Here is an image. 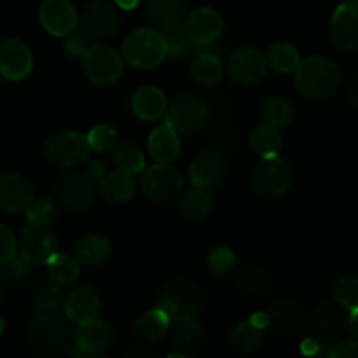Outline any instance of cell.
Returning a JSON list of instances; mask_svg holds the SVG:
<instances>
[{"instance_id":"b9f144b4","label":"cell","mask_w":358,"mask_h":358,"mask_svg":"<svg viewBox=\"0 0 358 358\" xmlns=\"http://www.w3.org/2000/svg\"><path fill=\"white\" fill-rule=\"evenodd\" d=\"M115 168L126 173L136 175L145 168V156L135 143H117L112 156Z\"/></svg>"},{"instance_id":"4316f807","label":"cell","mask_w":358,"mask_h":358,"mask_svg":"<svg viewBox=\"0 0 358 358\" xmlns=\"http://www.w3.org/2000/svg\"><path fill=\"white\" fill-rule=\"evenodd\" d=\"M168 108L166 94L156 86H143L131 96V110L142 121H157Z\"/></svg>"},{"instance_id":"d6986e66","label":"cell","mask_w":358,"mask_h":358,"mask_svg":"<svg viewBox=\"0 0 358 358\" xmlns=\"http://www.w3.org/2000/svg\"><path fill=\"white\" fill-rule=\"evenodd\" d=\"M227 76L238 84H252L261 80L268 72V59L255 48H243L227 59Z\"/></svg>"},{"instance_id":"ba28073f","label":"cell","mask_w":358,"mask_h":358,"mask_svg":"<svg viewBox=\"0 0 358 358\" xmlns=\"http://www.w3.org/2000/svg\"><path fill=\"white\" fill-rule=\"evenodd\" d=\"M44 152L52 166L72 170V168L83 166L90 159L91 147L86 135H80L77 131H62L52 135L45 142Z\"/></svg>"},{"instance_id":"44dd1931","label":"cell","mask_w":358,"mask_h":358,"mask_svg":"<svg viewBox=\"0 0 358 358\" xmlns=\"http://www.w3.org/2000/svg\"><path fill=\"white\" fill-rule=\"evenodd\" d=\"M38 17L45 30L55 37H66L77 28V10L69 0H44Z\"/></svg>"},{"instance_id":"3957f363","label":"cell","mask_w":358,"mask_h":358,"mask_svg":"<svg viewBox=\"0 0 358 358\" xmlns=\"http://www.w3.org/2000/svg\"><path fill=\"white\" fill-rule=\"evenodd\" d=\"M296 72V87L310 98H325L334 93L339 84V69L332 59L310 56L299 62Z\"/></svg>"},{"instance_id":"603a6c76","label":"cell","mask_w":358,"mask_h":358,"mask_svg":"<svg viewBox=\"0 0 358 358\" xmlns=\"http://www.w3.org/2000/svg\"><path fill=\"white\" fill-rule=\"evenodd\" d=\"M268 331L282 339H292L301 334L304 318L299 308L290 301H278L268 311Z\"/></svg>"},{"instance_id":"9a60e30c","label":"cell","mask_w":358,"mask_h":358,"mask_svg":"<svg viewBox=\"0 0 358 358\" xmlns=\"http://www.w3.org/2000/svg\"><path fill=\"white\" fill-rule=\"evenodd\" d=\"M329 41L341 51L358 48V0H346L338 6L329 23Z\"/></svg>"},{"instance_id":"836d02e7","label":"cell","mask_w":358,"mask_h":358,"mask_svg":"<svg viewBox=\"0 0 358 358\" xmlns=\"http://www.w3.org/2000/svg\"><path fill=\"white\" fill-rule=\"evenodd\" d=\"M271 273L261 266H248L234 276V287L238 292L247 297L264 296L271 289Z\"/></svg>"},{"instance_id":"83f0119b","label":"cell","mask_w":358,"mask_h":358,"mask_svg":"<svg viewBox=\"0 0 358 358\" xmlns=\"http://www.w3.org/2000/svg\"><path fill=\"white\" fill-rule=\"evenodd\" d=\"M98 192L107 203L117 205V203H126L135 196L136 180L131 173L117 170L115 168L110 173H105L98 185Z\"/></svg>"},{"instance_id":"ac0fdd59","label":"cell","mask_w":358,"mask_h":358,"mask_svg":"<svg viewBox=\"0 0 358 358\" xmlns=\"http://www.w3.org/2000/svg\"><path fill=\"white\" fill-rule=\"evenodd\" d=\"M34 66V56L27 42L9 37L0 42V76L6 80L24 79Z\"/></svg>"},{"instance_id":"484cf974","label":"cell","mask_w":358,"mask_h":358,"mask_svg":"<svg viewBox=\"0 0 358 358\" xmlns=\"http://www.w3.org/2000/svg\"><path fill=\"white\" fill-rule=\"evenodd\" d=\"M63 311L73 324H84L93 320L100 313V297L91 287H79L69 292L63 301Z\"/></svg>"},{"instance_id":"8fae6325","label":"cell","mask_w":358,"mask_h":358,"mask_svg":"<svg viewBox=\"0 0 358 358\" xmlns=\"http://www.w3.org/2000/svg\"><path fill=\"white\" fill-rule=\"evenodd\" d=\"M346 331V317L338 303L322 301L308 315V332L322 346H331Z\"/></svg>"},{"instance_id":"681fc988","label":"cell","mask_w":358,"mask_h":358,"mask_svg":"<svg viewBox=\"0 0 358 358\" xmlns=\"http://www.w3.org/2000/svg\"><path fill=\"white\" fill-rule=\"evenodd\" d=\"M17 252V241L14 238L13 231L0 224V264L6 262L7 259L13 257Z\"/></svg>"},{"instance_id":"2e32d148","label":"cell","mask_w":358,"mask_h":358,"mask_svg":"<svg viewBox=\"0 0 358 358\" xmlns=\"http://www.w3.org/2000/svg\"><path fill=\"white\" fill-rule=\"evenodd\" d=\"M226 178V163H224L222 154L217 150L205 149L199 150L192 157L189 164V180L192 187L212 191L217 189Z\"/></svg>"},{"instance_id":"7bdbcfd3","label":"cell","mask_w":358,"mask_h":358,"mask_svg":"<svg viewBox=\"0 0 358 358\" xmlns=\"http://www.w3.org/2000/svg\"><path fill=\"white\" fill-rule=\"evenodd\" d=\"M86 138L87 142H90L91 150H96V152H108V150H114L119 143L117 131H115L110 124L94 126V128L90 129Z\"/></svg>"},{"instance_id":"f6af8a7d","label":"cell","mask_w":358,"mask_h":358,"mask_svg":"<svg viewBox=\"0 0 358 358\" xmlns=\"http://www.w3.org/2000/svg\"><path fill=\"white\" fill-rule=\"evenodd\" d=\"M163 34V31H161ZM164 44H166V58L171 59H180L184 56H187L192 51L194 44L185 37V34L180 30L173 31H164Z\"/></svg>"},{"instance_id":"f1b7e54d","label":"cell","mask_w":358,"mask_h":358,"mask_svg":"<svg viewBox=\"0 0 358 358\" xmlns=\"http://www.w3.org/2000/svg\"><path fill=\"white\" fill-rule=\"evenodd\" d=\"M168 325H170V315L163 308L156 306L136 318L135 325H133V334L136 336L138 341L145 343V345H154L164 338V334L168 332Z\"/></svg>"},{"instance_id":"4dcf8cb0","label":"cell","mask_w":358,"mask_h":358,"mask_svg":"<svg viewBox=\"0 0 358 358\" xmlns=\"http://www.w3.org/2000/svg\"><path fill=\"white\" fill-rule=\"evenodd\" d=\"M149 154L156 163H173L180 154V140L178 133L168 124L154 129L149 136Z\"/></svg>"},{"instance_id":"ab89813d","label":"cell","mask_w":358,"mask_h":358,"mask_svg":"<svg viewBox=\"0 0 358 358\" xmlns=\"http://www.w3.org/2000/svg\"><path fill=\"white\" fill-rule=\"evenodd\" d=\"M259 115H261V122H266V124H271L280 129L283 126L290 124V121L294 119V108L285 98L273 96L268 98L261 105Z\"/></svg>"},{"instance_id":"5bb4252c","label":"cell","mask_w":358,"mask_h":358,"mask_svg":"<svg viewBox=\"0 0 358 358\" xmlns=\"http://www.w3.org/2000/svg\"><path fill=\"white\" fill-rule=\"evenodd\" d=\"M224 30V20L213 7H196L185 14L182 31L194 45H206L215 42Z\"/></svg>"},{"instance_id":"7a4b0ae2","label":"cell","mask_w":358,"mask_h":358,"mask_svg":"<svg viewBox=\"0 0 358 358\" xmlns=\"http://www.w3.org/2000/svg\"><path fill=\"white\" fill-rule=\"evenodd\" d=\"M73 331L58 313H41L28 327V345L35 355L52 357L69 352Z\"/></svg>"},{"instance_id":"7dc6e473","label":"cell","mask_w":358,"mask_h":358,"mask_svg":"<svg viewBox=\"0 0 358 358\" xmlns=\"http://www.w3.org/2000/svg\"><path fill=\"white\" fill-rule=\"evenodd\" d=\"M325 355L331 358H358V341L355 339H343L327 346Z\"/></svg>"},{"instance_id":"7402d4cb","label":"cell","mask_w":358,"mask_h":358,"mask_svg":"<svg viewBox=\"0 0 358 358\" xmlns=\"http://www.w3.org/2000/svg\"><path fill=\"white\" fill-rule=\"evenodd\" d=\"M168 332H170L171 345L184 357L194 355L201 348L203 331L194 315H175V317H170Z\"/></svg>"},{"instance_id":"e575fe53","label":"cell","mask_w":358,"mask_h":358,"mask_svg":"<svg viewBox=\"0 0 358 358\" xmlns=\"http://www.w3.org/2000/svg\"><path fill=\"white\" fill-rule=\"evenodd\" d=\"M282 135H280V129L275 128L271 124H266L261 122L254 128L250 135V147L259 157H273L278 156L280 149H282Z\"/></svg>"},{"instance_id":"9f6ffc18","label":"cell","mask_w":358,"mask_h":358,"mask_svg":"<svg viewBox=\"0 0 358 358\" xmlns=\"http://www.w3.org/2000/svg\"><path fill=\"white\" fill-rule=\"evenodd\" d=\"M7 287H9V278L6 276V273L0 269V304L3 303L7 296Z\"/></svg>"},{"instance_id":"cb8c5ba5","label":"cell","mask_w":358,"mask_h":358,"mask_svg":"<svg viewBox=\"0 0 358 358\" xmlns=\"http://www.w3.org/2000/svg\"><path fill=\"white\" fill-rule=\"evenodd\" d=\"M145 14L163 34L180 30L187 14V0H145Z\"/></svg>"},{"instance_id":"d590c367","label":"cell","mask_w":358,"mask_h":358,"mask_svg":"<svg viewBox=\"0 0 358 358\" xmlns=\"http://www.w3.org/2000/svg\"><path fill=\"white\" fill-rule=\"evenodd\" d=\"M48 276L59 287L72 285L80 276V262L76 257L56 252L48 262Z\"/></svg>"},{"instance_id":"f35d334b","label":"cell","mask_w":358,"mask_h":358,"mask_svg":"<svg viewBox=\"0 0 358 358\" xmlns=\"http://www.w3.org/2000/svg\"><path fill=\"white\" fill-rule=\"evenodd\" d=\"M331 292L343 310H355L358 308V276L353 273L338 275L332 280Z\"/></svg>"},{"instance_id":"6f0895ef","label":"cell","mask_w":358,"mask_h":358,"mask_svg":"<svg viewBox=\"0 0 358 358\" xmlns=\"http://www.w3.org/2000/svg\"><path fill=\"white\" fill-rule=\"evenodd\" d=\"M114 2H115V6L119 7V9L131 10V9H135L136 6H138L140 0H114Z\"/></svg>"},{"instance_id":"52a82bcc","label":"cell","mask_w":358,"mask_h":358,"mask_svg":"<svg viewBox=\"0 0 358 358\" xmlns=\"http://www.w3.org/2000/svg\"><path fill=\"white\" fill-rule=\"evenodd\" d=\"M140 189L154 203H171L184 191V175L171 163H156L140 178Z\"/></svg>"},{"instance_id":"680465c9","label":"cell","mask_w":358,"mask_h":358,"mask_svg":"<svg viewBox=\"0 0 358 358\" xmlns=\"http://www.w3.org/2000/svg\"><path fill=\"white\" fill-rule=\"evenodd\" d=\"M3 329H6V324H3L2 317H0V336H2V334H3Z\"/></svg>"},{"instance_id":"74e56055","label":"cell","mask_w":358,"mask_h":358,"mask_svg":"<svg viewBox=\"0 0 358 358\" xmlns=\"http://www.w3.org/2000/svg\"><path fill=\"white\" fill-rule=\"evenodd\" d=\"M264 331L255 327L250 320H243L231 331V346L240 353H252L262 345Z\"/></svg>"},{"instance_id":"d4e9b609","label":"cell","mask_w":358,"mask_h":358,"mask_svg":"<svg viewBox=\"0 0 358 358\" xmlns=\"http://www.w3.org/2000/svg\"><path fill=\"white\" fill-rule=\"evenodd\" d=\"M194 58L191 63V76L199 84H215L222 77L224 66L219 55V44L212 42L206 45H194Z\"/></svg>"},{"instance_id":"ffe728a7","label":"cell","mask_w":358,"mask_h":358,"mask_svg":"<svg viewBox=\"0 0 358 358\" xmlns=\"http://www.w3.org/2000/svg\"><path fill=\"white\" fill-rule=\"evenodd\" d=\"M34 198V185L24 175L16 171L0 173V208L10 213L24 212Z\"/></svg>"},{"instance_id":"8d00e7d4","label":"cell","mask_w":358,"mask_h":358,"mask_svg":"<svg viewBox=\"0 0 358 358\" xmlns=\"http://www.w3.org/2000/svg\"><path fill=\"white\" fill-rule=\"evenodd\" d=\"M266 59H268V66H271L276 72L290 73L297 69L301 56L296 45L290 42H276L269 48Z\"/></svg>"},{"instance_id":"30bf717a","label":"cell","mask_w":358,"mask_h":358,"mask_svg":"<svg viewBox=\"0 0 358 358\" xmlns=\"http://www.w3.org/2000/svg\"><path fill=\"white\" fill-rule=\"evenodd\" d=\"M203 296L199 287L189 278H173L161 289L156 306L163 308L170 317L196 315L201 310Z\"/></svg>"},{"instance_id":"5b68a950","label":"cell","mask_w":358,"mask_h":358,"mask_svg":"<svg viewBox=\"0 0 358 358\" xmlns=\"http://www.w3.org/2000/svg\"><path fill=\"white\" fill-rule=\"evenodd\" d=\"M292 180L294 173L289 163L278 154L273 157H262L261 163H257L252 171L250 185L255 196L266 201H273L290 191Z\"/></svg>"},{"instance_id":"8992f818","label":"cell","mask_w":358,"mask_h":358,"mask_svg":"<svg viewBox=\"0 0 358 358\" xmlns=\"http://www.w3.org/2000/svg\"><path fill=\"white\" fill-rule=\"evenodd\" d=\"M210 108L205 100L194 94H182L177 96L164 112V124L170 126L173 131L191 135L198 133L208 124Z\"/></svg>"},{"instance_id":"9c48e42d","label":"cell","mask_w":358,"mask_h":358,"mask_svg":"<svg viewBox=\"0 0 358 358\" xmlns=\"http://www.w3.org/2000/svg\"><path fill=\"white\" fill-rule=\"evenodd\" d=\"M83 70L87 79L98 86H112L122 76V58L105 44H91L83 56Z\"/></svg>"},{"instance_id":"f907efd6","label":"cell","mask_w":358,"mask_h":358,"mask_svg":"<svg viewBox=\"0 0 358 358\" xmlns=\"http://www.w3.org/2000/svg\"><path fill=\"white\" fill-rule=\"evenodd\" d=\"M124 355L128 358H150V357H156V352H154L149 345L143 343V345H135L131 346V348H128Z\"/></svg>"},{"instance_id":"4fadbf2b","label":"cell","mask_w":358,"mask_h":358,"mask_svg":"<svg viewBox=\"0 0 358 358\" xmlns=\"http://www.w3.org/2000/svg\"><path fill=\"white\" fill-rule=\"evenodd\" d=\"M56 238L48 226L28 222L17 238V254L30 266H45V262L56 254Z\"/></svg>"},{"instance_id":"60d3db41","label":"cell","mask_w":358,"mask_h":358,"mask_svg":"<svg viewBox=\"0 0 358 358\" xmlns=\"http://www.w3.org/2000/svg\"><path fill=\"white\" fill-rule=\"evenodd\" d=\"M27 213V220L30 224H37V226H49L58 217L59 208L58 201L52 196H38L30 201V205L24 208Z\"/></svg>"},{"instance_id":"7c38bea8","label":"cell","mask_w":358,"mask_h":358,"mask_svg":"<svg viewBox=\"0 0 358 358\" xmlns=\"http://www.w3.org/2000/svg\"><path fill=\"white\" fill-rule=\"evenodd\" d=\"M121 14L119 7L105 0H96V2L87 3L77 17V30L83 31L91 42L107 38L117 30Z\"/></svg>"},{"instance_id":"c3c4849f","label":"cell","mask_w":358,"mask_h":358,"mask_svg":"<svg viewBox=\"0 0 358 358\" xmlns=\"http://www.w3.org/2000/svg\"><path fill=\"white\" fill-rule=\"evenodd\" d=\"M90 45H91L90 38H87L83 31L77 30V28L72 31V34L66 35L65 51L69 52L70 56H73V58H80Z\"/></svg>"},{"instance_id":"db71d44e","label":"cell","mask_w":358,"mask_h":358,"mask_svg":"<svg viewBox=\"0 0 358 358\" xmlns=\"http://www.w3.org/2000/svg\"><path fill=\"white\" fill-rule=\"evenodd\" d=\"M248 320H250L255 327L262 329V331H268V313H266V311H255Z\"/></svg>"},{"instance_id":"f546056e","label":"cell","mask_w":358,"mask_h":358,"mask_svg":"<svg viewBox=\"0 0 358 358\" xmlns=\"http://www.w3.org/2000/svg\"><path fill=\"white\" fill-rule=\"evenodd\" d=\"M63 296L59 285H56L49 276H38L31 289V308L37 315L41 313H58L63 310Z\"/></svg>"},{"instance_id":"ee69618b","label":"cell","mask_w":358,"mask_h":358,"mask_svg":"<svg viewBox=\"0 0 358 358\" xmlns=\"http://www.w3.org/2000/svg\"><path fill=\"white\" fill-rule=\"evenodd\" d=\"M208 266L215 275H231V271L236 268V254L229 247L219 245V247L212 248V252L208 254Z\"/></svg>"},{"instance_id":"6da1fadb","label":"cell","mask_w":358,"mask_h":358,"mask_svg":"<svg viewBox=\"0 0 358 358\" xmlns=\"http://www.w3.org/2000/svg\"><path fill=\"white\" fill-rule=\"evenodd\" d=\"M105 166L100 161H93L83 171H66L55 182L56 198L72 210H86L94 203Z\"/></svg>"},{"instance_id":"816d5d0a","label":"cell","mask_w":358,"mask_h":358,"mask_svg":"<svg viewBox=\"0 0 358 358\" xmlns=\"http://www.w3.org/2000/svg\"><path fill=\"white\" fill-rule=\"evenodd\" d=\"M322 348H324V346H322L320 343H318L317 339L313 338V336H308V338L304 339L303 343H301V352H303L304 355H308V357L320 355Z\"/></svg>"},{"instance_id":"11a10c76","label":"cell","mask_w":358,"mask_h":358,"mask_svg":"<svg viewBox=\"0 0 358 358\" xmlns=\"http://www.w3.org/2000/svg\"><path fill=\"white\" fill-rule=\"evenodd\" d=\"M348 96H350V101H352L355 107H358V73L355 77L352 79V83H350V87H348Z\"/></svg>"},{"instance_id":"d6a6232c","label":"cell","mask_w":358,"mask_h":358,"mask_svg":"<svg viewBox=\"0 0 358 358\" xmlns=\"http://www.w3.org/2000/svg\"><path fill=\"white\" fill-rule=\"evenodd\" d=\"M212 208V198L208 191L199 187H191L189 191H182L178 196V213L187 222H199L206 219Z\"/></svg>"},{"instance_id":"1f68e13d","label":"cell","mask_w":358,"mask_h":358,"mask_svg":"<svg viewBox=\"0 0 358 358\" xmlns=\"http://www.w3.org/2000/svg\"><path fill=\"white\" fill-rule=\"evenodd\" d=\"M112 254L110 241L100 234H84L73 243V257L84 266H98Z\"/></svg>"},{"instance_id":"f5cc1de1","label":"cell","mask_w":358,"mask_h":358,"mask_svg":"<svg viewBox=\"0 0 358 358\" xmlns=\"http://www.w3.org/2000/svg\"><path fill=\"white\" fill-rule=\"evenodd\" d=\"M346 331L350 332L352 339L358 341V308L350 310V317L348 320H346Z\"/></svg>"},{"instance_id":"277c9868","label":"cell","mask_w":358,"mask_h":358,"mask_svg":"<svg viewBox=\"0 0 358 358\" xmlns=\"http://www.w3.org/2000/svg\"><path fill=\"white\" fill-rule=\"evenodd\" d=\"M166 58V44L159 30L138 28L122 42V59L136 70H152Z\"/></svg>"},{"instance_id":"e0dca14e","label":"cell","mask_w":358,"mask_h":358,"mask_svg":"<svg viewBox=\"0 0 358 358\" xmlns=\"http://www.w3.org/2000/svg\"><path fill=\"white\" fill-rule=\"evenodd\" d=\"M73 343L77 355L100 357L114 343V331L110 324L96 317L77 325V331H73Z\"/></svg>"},{"instance_id":"bcb514c9","label":"cell","mask_w":358,"mask_h":358,"mask_svg":"<svg viewBox=\"0 0 358 358\" xmlns=\"http://www.w3.org/2000/svg\"><path fill=\"white\" fill-rule=\"evenodd\" d=\"M30 268L31 266L28 264V262L24 261L20 254L17 255L14 254L13 257L7 259L6 262H2V264H0V269L6 273V276L9 278V282L10 280H13V282H20V280L27 278V276L30 275Z\"/></svg>"}]
</instances>
